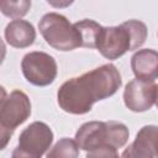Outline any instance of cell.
<instances>
[{"label":"cell","instance_id":"6da1fadb","mask_svg":"<svg viewBox=\"0 0 158 158\" xmlns=\"http://www.w3.org/2000/svg\"><path fill=\"white\" fill-rule=\"evenodd\" d=\"M121 84L118 69L107 63L64 81L57 91V101L63 111L84 115L91 110L96 101L112 96Z\"/></svg>","mask_w":158,"mask_h":158},{"label":"cell","instance_id":"7a4b0ae2","mask_svg":"<svg viewBox=\"0 0 158 158\" xmlns=\"http://www.w3.org/2000/svg\"><path fill=\"white\" fill-rule=\"evenodd\" d=\"M148 30L139 20H128L120 26L102 27L96 42V49L107 59H117L128 51L139 48L147 40Z\"/></svg>","mask_w":158,"mask_h":158},{"label":"cell","instance_id":"3957f363","mask_svg":"<svg viewBox=\"0 0 158 158\" xmlns=\"http://www.w3.org/2000/svg\"><path fill=\"white\" fill-rule=\"evenodd\" d=\"M128 128L118 121H89L75 132V141L80 149L90 152L102 147L121 148L128 141Z\"/></svg>","mask_w":158,"mask_h":158},{"label":"cell","instance_id":"277c9868","mask_svg":"<svg viewBox=\"0 0 158 158\" xmlns=\"http://www.w3.org/2000/svg\"><path fill=\"white\" fill-rule=\"evenodd\" d=\"M0 100V148L4 149L14 131L31 115V101L28 96L16 89L6 94L1 88Z\"/></svg>","mask_w":158,"mask_h":158},{"label":"cell","instance_id":"5b68a950","mask_svg":"<svg viewBox=\"0 0 158 158\" xmlns=\"http://www.w3.org/2000/svg\"><path fill=\"white\" fill-rule=\"evenodd\" d=\"M38 30L44 41L57 51L68 52L81 47V38L74 23L58 12L43 15L38 22Z\"/></svg>","mask_w":158,"mask_h":158},{"label":"cell","instance_id":"8992f818","mask_svg":"<svg viewBox=\"0 0 158 158\" xmlns=\"http://www.w3.org/2000/svg\"><path fill=\"white\" fill-rule=\"evenodd\" d=\"M52 142L51 127L42 121H35L20 133L19 144L12 151L11 158H42Z\"/></svg>","mask_w":158,"mask_h":158},{"label":"cell","instance_id":"52a82bcc","mask_svg":"<svg viewBox=\"0 0 158 158\" xmlns=\"http://www.w3.org/2000/svg\"><path fill=\"white\" fill-rule=\"evenodd\" d=\"M22 74L28 83L36 86H47L57 78L56 59L46 52H30L21 60Z\"/></svg>","mask_w":158,"mask_h":158},{"label":"cell","instance_id":"ba28073f","mask_svg":"<svg viewBox=\"0 0 158 158\" xmlns=\"http://www.w3.org/2000/svg\"><path fill=\"white\" fill-rule=\"evenodd\" d=\"M157 85L154 81L133 79L128 81L123 90V101L128 110L143 112L149 110L156 102Z\"/></svg>","mask_w":158,"mask_h":158},{"label":"cell","instance_id":"9c48e42d","mask_svg":"<svg viewBox=\"0 0 158 158\" xmlns=\"http://www.w3.org/2000/svg\"><path fill=\"white\" fill-rule=\"evenodd\" d=\"M121 158H158V126H143L135 141L125 148Z\"/></svg>","mask_w":158,"mask_h":158},{"label":"cell","instance_id":"30bf717a","mask_svg":"<svg viewBox=\"0 0 158 158\" xmlns=\"http://www.w3.org/2000/svg\"><path fill=\"white\" fill-rule=\"evenodd\" d=\"M131 69L137 79L154 81L158 79V51L144 48L131 57Z\"/></svg>","mask_w":158,"mask_h":158},{"label":"cell","instance_id":"8fae6325","mask_svg":"<svg viewBox=\"0 0 158 158\" xmlns=\"http://www.w3.org/2000/svg\"><path fill=\"white\" fill-rule=\"evenodd\" d=\"M4 36L11 47L26 48L33 44L36 40V30L33 25L26 20H12L5 27Z\"/></svg>","mask_w":158,"mask_h":158},{"label":"cell","instance_id":"7c38bea8","mask_svg":"<svg viewBox=\"0 0 158 158\" xmlns=\"http://www.w3.org/2000/svg\"><path fill=\"white\" fill-rule=\"evenodd\" d=\"M75 28L79 31L81 38V47L86 48H96V42L100 35L102 26L90 19H84L74 23Z\"/></svg>","mask_w":158,"mask_h":158},{"label":"cell","instance_id":"4fadbf2b","mask_svg":"<svg viewBox=\"0 0 158 158\" xmlns=\"http://www.w3.org/2000/svg\"><path fill=\"white\" fill-rule=\"evenodd\" d=\"M79 146L75 139L64 137L60 138L47 153L46 158H78Z\"/></svg>","mask_w":158,"mask_h":158},{"label":"cell","instance_id":"5bb4252c","mask_svg":"<svg viewBox=\"0 0 158 158\" xmlns=\"http://www.w3.org/2000/svg\"><path fill=\"white\" fill-rule=\"evenodd\" d=\"M31 9V1L20 0V1H1L0 10L1 12L11 19L20 20V17L25 16Z\"/></svg>","mask_w":158,"mask_h":158},{"label":"cell","instance_id":"9a60e30c","mask_svg":"<svg viewBox=\"0 0 158 158\" xmlns=\"http://www.w3.org/2000/svg\"><path fill=\"white\" fill-rule=\"evenodd\" d=\"M86 158H121L118 157L117 149L111 147H102L88 152Z\"/></svg>","mask_w":158,"mask_h":158},{"label":"cell","instance_id":"2e32d148","mask_svg":"<svg viewBox=\"0 0 158 158\" xmlns=\"http://www.w3.org/2000/svg\"><path fill=\"white\" fill-rule=\"evenodd\" d=\"M156 105L158 107V85H157V98H156Z\"/></svg>","mask_w":158,"mask_h":158}]
</instances>
